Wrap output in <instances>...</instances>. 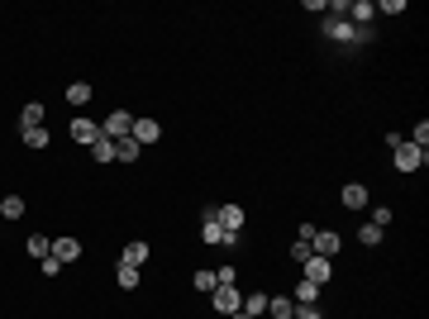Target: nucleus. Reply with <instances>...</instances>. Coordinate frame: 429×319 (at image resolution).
Instances as JSON below:
<instances>
[{
    "instance_id": "nucleus-1",
    "label": "nucleus",
    "mask_w": 429,
    "mask_h": 319,
    "mask_svg": "<svg viewBox=\"0 0 429 319\" xmlns=\"http://www.w3.org/2000/svg\"><path fill=\"white\" fill-rule=\"evenodd\" d=\"M391 153H396V172H420V167L429 162V153L415 148V143H396Z\"/></svg>"
},
{
    "instance_id": "nucleus-2",
    "label": "nucleus",
    "mask_w": 429,
    "mask_h": 319,
    "mask_svg": "<svg viewBox=\"0 0 429 319\" xmlns=\"http://www.w3.org/2000/svg\"><path fill=\"white\" fill-rule=\"evenodd\" d=\"M214 224L224 229V233H243V224H248V214H243V205H214L210 214Z\"/></svg>"
},
{
    "instance_id": "nucleus-3",
    "label": "nucleus",
    "mask_w": 429,
    "mask_h": 319,
    "mask_svg": "<svg viewBox=\"0 0 429 319\" xmlns=\"http://www.w3.org/2000/svg\"><path fill=\"white\" fill-rule=\"evenodd\" d=\"M339 248H343V238H339L334 229H315V238H310V253H315V257H329V262H334Z\"/></svg>"
},
{
    "instance_id": "nucleus-4",
    "label": "nucleus",
    "mask_w": 429,
    "mask_h": 319,
    "mask_svg": "<svg viewBox=\"0 0 429 319\" xmlns=\"http://www.w3.org/2000/svg\"><path fill=\"white\" fill-rule=\"evenodd\" d=\"M210 301H214V310H219V315H238V310H243V296H238V286H214Z\"/></svg>"
},
{
    "instance_id": "nucleus-5",
    "label": "nucleus",
    "mask_w": 429,
    "mask_h": 319,
    "mask_svg": "<svg viewBox=\"0 0 429 319\" xmlns=\"http://www.w3.org/2000/svg\"><path fill=\"white\" fill-rule=\"evenodd\" d=\"M129 129H134V114H129V110H110V119L101 124V133H106L110 143H114V138H129Z\"/></svg>"
},
{
    "instance_id": "nucleus-6",
    "label": "nucleus",
    "mask_w": 429,
    "mask_h": 319,
    "mask_svg": "<svg viewBox=\"0 0 429 319\" xmlns=\"http://www.w3.org/2000/svg\"><path fill=\"white\" fill-rule=\"evenodd\" d=\"M324 38H334V43H353V38H367V34H358L348 19H339V14H329L324 19Z\"/></svg>"
},
{
    "instance_id": "nucleus-7",
    "label": "nucleus",
    "mask_w": 429,
    "mask_h": 319,
    "mask_svg": "<svg viewBox=\"0 0 429 319\" xmlns=\"http://www.w3.org/2000/svg\"><path fill=\"white\" fill-rule=\"evenodd\" d=\"M96 138H101V124L86 119V114H77V119H72V143H86V148H91Z\"/></svg>"
},
{
    "instance_id": "nucleus-8",
    "label": "nucleus",
    "mask_w": 429,
    "mask_h": 319,
    "mask_svg": "<svg viewBox=\"0 0 429 319\" xmlns=\"http://www.w3.org/2000/svg\"><path fill=\"white\" fill-rule=\"evenodd\" d=\"M129 138H134L138 148H148V143H158V138H162V129H158V119H134Z\"/></svg>"
},
{
    "instance_id": "nucleus-9",
    "label": "nucleus",
    "mask_w": 429,
    "mask_h": 319,
    "mask_svg": "<svg viewBox=\"0 0 429 319\" xmlns=\"http://www.w3.org/2000/svg\"><path fill=\"white\" fill-rule=\"evenodd\" d=\"M329 272H334V262H329V257H315V253L306 257V281L324 286V281H329Z\"/></svg>"
},
{
    "instance_id": "nucleus-10",
    "label": "nucleus",
    "mask_w": 429,
    "mask_h": 319,
    "mask_svg": "<svg viewBox=\"0 0 429 319\" xmlns=\"http://www.w3.org/2000/svg\"><path fill=\"white\" fill-rule=\"evenodd\" d=\"M53 257L67 267V262H77V257H82V243H77V238H53Z\"/></svg>"
},
{
    "instance_id": "nucleus-11",
    "label": "nucleus",
    "mask_w": 429,
    "mask_h": 319,
    "mask_svg": "<svg viewBox=\"0 0 429 319\" xmlns=\"http://www.w3.org/2000/svg\"><path fill=\"white\" fill-rule=\"evenodd\" d=\"M363 205H367V186L363 181H348L343 186V210H363Z\"/></svg>"
},
{
    "instance_id": "nucleus-12",
    "label": "nucleus",
    "mask_w": 429,
    "mask_h": 319,
    "mask_svg": "<svg viewBox=\"0 0 429 319\" xmlns=\"http://www.w3.org/2000/svg\"><path fill=\"white\" fill-rule=\"evenodd\" d=\"M24 253H29L34 262H43V257H53V238H43V233H29V243H24Z\"/></svg>"
},
{
    "instance_id": "nucleus-13",
    "label": "nucleus",
    "mask_w": 429,
    "mask_h": 319,
    "mask_svg": "<svg viewBox=\"0 0 429 319\" xmlns=\"http://www.w3.org/2000/svg\"><path fill=\"white\" fill-rule=\"evenodd\" d=\"M343 14H348V24H367V19L377 14V5H372V0H353Z\"/></svg>"
},
{
    "instance_id": "nucleus-14",
    "label": "nucleus",
    "mask_w": 429,
    "mask_h": 319,
    "mask_svg": "<svg viewBox=\"0 0 429 319\" xmlns=\"http://www.w3.org/2000/svg\"><path fill=\"white\" fill-rule=\"evenodd\" d=\"M24 210H29L24 196H5V201H0V219H24Z\"/></svg>"
},
{
    "instance_id": "nucleus-15",
    "label": "nucleus",
    "mask_w": 429,
    "mask_h": 319,
    "mask_svg": "<svg viewBox=\"0 0 429 319\" xmlns=\"http://www.w3.org/2000/svg\"><path fill=\"white\" fill-rule=\"evenodd\" d=\"M138 153H143V148H138L134 138H114V157H119V162H138Z\"/></svg>"
},
{
    "instance_id": "nucleus-16",
    "label": "nucleus",
    "mask_w": 429,
    "mask_h": 319,
    "mask_svg": "<svg viewBox=\"0 0 429 319\" xmlns=\"http://www.w3.org/2000/svg\"><path fill=\"white\" fill-rule=\"evenodd\" d=\"M296 305H320V286L315 281H296Z\"/></svg>"
},
{
    "instance_id": "nucleus-17",
    "label": "nucleus",
    "mask_w": 429,
    "mask_h": 319,
    "mask_svg": "<svg viewBox=\"0 0 429 319\" xmlns=\"http://www.w3.org/2000/svg\"><path fill=\"white\" fill-rule=\"evenodd\" d=\"M91 96H96V91H91V86H86V81H72V86H67V105H86V101H91Z\"/></svg>"
},
{
    "instance_id": "nucleus-18",
    "label": "nucleus",
    "mask_w": 429,
    "mask_h": 319,
    "mask_svg": "<svg viewBox=\"0 0 429 319\" xmlns=\"http://www.w3.org/2000/svg\"><path fill=\"white\" fill-rule=\"evenodd\" d=\"M91 157H96V162H101V167H106V162H114V143H110L106 133H101V138H96V143H91Z\"/></svg>"
},
{
    "instance_id": "nucleus-19",
    "label": "nucleus",
    "mask_w": 429,
    "mask_h": 319,
    "mask_svg": "<svg viewBox=\"0 0 429 319\" xmlns=\"http://www.w3.org/2000/svg\"><path fill=\"white\" fill-rule=\"evenodd\" d=\"M201 238H206L210 248H224V238H229V233H224V229H219L214 219H206V224H201Z\"/></svg>"
},
{
    "instance_id": "nucleus-20",
    "label": "nucleus",
    "mask_w": 429,
    "mask_h": 319,
    "mask_svg": "<svg viewBox=\"0 0 429 319\" xmlns=\"http://www.w3.org/2000/svg\"><path fill=\"white\" fill-rule=\"evenodd\" d=\"M124 262L129 267H143L148 262V243H124Z\"/></svg>"
},
{
    "instance_id": "nucleus-21",
    "label": "nucleus",
    "mask_w": 429,
    "mask_h": 319,
    "mask_svg": "<svg viewBox=\"0 0 429 319\" xmlns=\"http://www.w3.org/2000/svg\"><path fill=\"white\" fill-rule=\"evenodd\" d=\"M19 124L24 129H43V105H24L19 110Z\"/></svg>"
},
{
    "instance_id": "nucleus-22",
    "label": "nucleus",
    "mask_w": 429,
    "mask_h": 319,
    "mask_svg": "<svg viewBox=\"0 0 429 319\" xmlns=\"http://www.w3.org/2000/svg\"><path fill=\"white\" fill-rule=\"evenodd\" d=\"M267 310H272V319H291V315H296V301L277 296V301H267Z\"/></svg>"
},
{
    "instance_id": "nucleus-23",
    "label": "nucleus",
    "mask_w": 429,
    "mask_h": 319,
    "mask_svg": "<svg viewBox=\"0 0 429 319\" xmlns=\"http://www.w3.org/2000/svg\"><path fill=\"white\" fill-rule=\"evenodd\" d=\"M114 281H119L124 291H134V286H138V267H129V262H119V272H114Z\"/></svg>"
},
{
    "instance_id": "nucleus-24",
    "label": "nucleus",
    "mask_w": 429,
    "mask_h": 319,
    "mask_svg": "<svg viewBox=\"0 0 429 319\" xmlns=\"http://www.w3.org/2000/svg\"><path fill=\"white\" fill-rule=\"evenodd\" d=\"M262 310H267V296H262V291H253V296H243V315H262Z\"/></svg>"
},
{
    "instance_id": "nucleus-25",
    "label": "nucleus",
    "mask_w": 429,
    "mask_h": 319,
    "mask_svg": "<svg viewBox=\"0 0 429 319\" xmlns=\"http://www.w3.org/2000/svg\"><path fill=\"white\" fill-rule=\"evenodd\" d=\"M214 286H219V281H214V272H206V267H201V272H191V291H214Z\"/></svg>"
},
{
    "instance_id": "nucleus-26",
    "label": "nucleus",
    "mask_w": 429,
    "mask_h": 319,
    "mask_svg": "<svg viewBox=\"0 0 429 319\" xmlns=\"http://www.w3.org/2000/svg\"><path fill=\"white\" fill-rule=\"evenodd\" d=\"M24 148H48V129H24Z\"/></svg>"
},
{
    "instance_id": "nucleus-27",
    "label": "nucleus",
    "mask_w": 429,
    "mask_h": 319,
    "mask_svg": "<svg viewBox=\"0 0 429 319\" xmlns=\"http://www.w3.org/2000/svg\"><path fill=\"white\" fill-rule=\"evenodd\" d=\"M358 243H363V248H377V243H382V229H377V224H363V229H358Z\"/></svg>"
},
{
    "instance_id": "nucleus-28",
    "label": "nucleus",
    "mask_w": 429,
    "mask_h": 319,
    "mask_svg": "<svg viewBox=\"0 0 429 319\" xmlns=\"http://www.w3.org/2000/svg\"><path fill=\"white\" fill-rule=\"evenodd\" d=\"M406 143H415V148H429V124H425V119L410 129V138H406Z\"/></svg>"
},
{
    "instance_id": "nucleus-29",
    "label": "nucleus",
    "mask_w": 429,
    "mask_h": 319,
    "mask_svg": "<svg viewBox=\"0 0 429 319\" xmlns=\"http://www.w3.org/2000/svg\"><path fill=\"white\" fill-rule=\"evenodd\" d=\"M372 224L387 229V224H391V205H377V210H372Z\"/></svg>"
},
{
    "instance_id": "nucleus-30",
    "label": "nucleus",
    "mask_w": 429,
    "mask_h": 319,
    "mask_svg": "<svg viewBox=\"0 0 429 319\" xmlns=\"http://www.w3.org/2000/svg\"><path fill=\"white\" fill-rule=\"evenodd\" d=\"M291 257H296V262H306V257H310V243H301V238H296V243H291Z\"/></svg>"
},
{
    "instance_id": "nucleus-31",
    "label": "nucleus",
    "mask_w": 429,
    "mask_h": 319,
    "mask_svg": "<svg viewBox=\"0 0 429 319\" xmlns=\"http://www.w3.org/2000/svg\"><path fill=\"white\" fill-rule=\"evenodd\" d=\"M229 319H253V315H243V310H238V315H229Z\"/></svg>"
},
{
    "instance_id": "nucleus-32",
    "label": "nucleus",
    "mask_w": 429,
    "mask_h": 319,
    "mask_svg": "<svg viewBox=\"0 0 429 319\" xmlns=\"http://www.w3.org/2000/svg\"><path fill=\"white\" fill-rule=\"evenodd\" d=\"M291 319H301V315H291Z\"/></svg>"
}]
</instances>
